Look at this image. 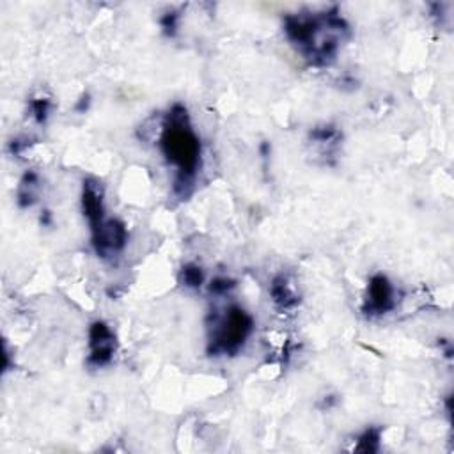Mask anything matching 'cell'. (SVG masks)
<instances>
[{
	"instance_id": "cell-8",
	"label": "cell",
	"mask_w": 454,
	"mask_h": 454,
	"mask_svg": "<svg viewBox=\"0 0 454 454\" xmlns=\"http://www.w3.org/2000/svg\"><path fill=\"white\" fill-rule=\"evenodd\" d=\"M270 297L274 306L283 313H290V311L297 309L300 304V298L295 293V290L291 288L290 281L284 275H277L270 284Z\"/></svg>"
},
{
	"instance_id": "cell-12",
	"label": "cell",
	"mask_w": 454,
	"mask_h": 454,
	"mask_svg": "<svg viewBox=\"0 0 454 454\" xmlns=\"http://www.w3.org/2000/svg\"><path fill=\"white\" fill-rule=\"evenodd\" d=\"M52 99L45 98V96H39V98L31 99V114L34 118V121L38 125H45L50 118V112H52Z\"/></svg>"
},
{
	"instance_id": "cell-9",
	"label": "cell",
	"mask_w": 454,
	"mask_h": 454,
	"mask_svg": "<svg viewBox=\"0 0 454 454\" xmlns=\"http://www.w3.org/2000/svg\"><path fill=\"white\" fill-rule=\"evenodd\" d=\"M39 183L41 181H39V174L36 171H27L22 176L18 190H16V203L20 208L25 210V208L34 206V203L38 201L39 187H41Z\"/></svg>"
},
{
	"instance_id": "cell-15",
	"label": "cell",
	"mask_w": 454,
	"mask_h": 454,
	"mask_svg": "<svg viewBox=\"0 0 454 454\" xmlns=\"http://www.w3.org/2000/svg\"><path fill=\"white\" fill-rule=\"evenodd\" d=\"M178 23H180V15L176 11H167L160 18L162 31H164V34L169 36V38L176 36V32H178Z\"/></svg>"
},
{
	"instance_id": "cell-5",
	"label": "cell",
	"mask_w": 454,
	"mask_h": 454,
	"mask_svg": "<svg viewBox=\"0 0 454 454\" xmlns=\"http://www.w3.org/2000/svg\"><path fill=\"white\" fill-rule=\"evenodd\" d=\"M115 336L105 321L98 320L89 327V355L87 366L101 369L112 362L115 355Z\"/></svg>"
},
{
	"instance_id": "cell-14",
	"label": "cell",
	"mask_w": 454,
	"mask_h": 454,
	"mask_svg": "<svg viewBox=\"0 0 454 454\" xmlns=\"http://www.w3.org/2000/svg\"><path fill=\"white\" fill-rule=\"evenodd\" d=\"M236 288V283L233 279H227V277H217L210 283V293L215 295V297H224L229 291H233Z\"/></svg>"
},
{
	"instance_id": "cell-11",
	"label": "cell",
	"mask_w": 454,
	"mask_h": 454,
	"mask_svg": "<svg viewBox=\"0 0 454 454\" xmlns=\"http://www.w3.org/2000/svg\"><path fill=\"white\" fill-rule=\"evenodd\" d=\"M180 283L183 284L185 288H192V290L201 288L204 283L203 268L197 267V264L194 263L185 264V267L180 270Z\"/></svg>"
},
{
	"instance_id": "cell-13",
	"label": "cell",
	"mask_w": 454,
	"mask_h": 454,
	"mask_svg": "<svg viewBox=\"0 0 454 454\" xmlns=\"http://www.w3.org/2000/svg\"><path fill=\"white\" fill-rule=\"evenodd\" d=\"M341 134L337 130L336 126L332 125H325V126H318L311 132V139L314 142H320V144H336L339 141Z\"/></svg>"
},
{
	"instance_id": "cell-6",
	"label": "cell",
	"mask_w": 454,
	"mask_h": 454,
	"mask_svg": "<svg viewBox=\"0 0 454 454\" xmlns=\"http://www.w3.org/2000/svg\"><path fill=\"white\" fill-rule=\"evenodd\" d=\"M396 307V290L389 277L383 274L373 275L367 283L366 300H364L362 313L366 316H383Z\"/></svg>"
},
{
	"instance_id": "cell-1",
	"label": "cell",
	"mask_w": 454,
	"mask_h": 454,
	"mask_svg": "<svg viewBox=\"0 0 454 454\" xmlns=\"http://www.w3.org/2000/svg\"><path fill=\"white\" fill-rule=\"evenodd\" d=\"M283 27L291 45L316 68L336 61L341 41L350 34V25L337 8L313 15H288Z\"/></svg>"
},
{
	"instance_id": "cell-17",
	"label": "cell",
	"mask_w": 454,
	"mask_h": 454,
	"mask_svg": "<svg viewBox=\"0 0 454 454\" xmlns=\"http://www.w3.org/2000/svg\"><path fill=\"white\" fill-rule=\"evenodd\" d=\"M89 105H91V96L84 94L80 98V101H78L77 107H75V108H77L78 112H82V114H85V112H87V108H89Z\"/></svg>"
},
{
	"instance_id": "cell-7",
	"label": "cell",
	"mask_w": 454,
	"mask_h": 454,
	"mask_svg": "<svg viewBox=\"0 0 454 454\" xmlns=\"http://www.w3.org/2000/svg\"><path fill=\"white\" fill-rule=\"evenodd\" d=\"M105 188L96 178H85L82 185V211L89 220V225L94 227L99 222L105 220L104 206Z\"/></svg>"
},
{
	"instance_id": "cell-4",
	"label": "cell",
	"mask_w": 454,
	"mask_h": 454,
	"mask_svg": "<svg viewBox=\"0 0 454 454\" xmlns=\"http://www.w3.org/2000/svg\"><path fill=\"white\" fill-rule=\"evenodd\" d=\"M91 243L96 256L104 261H112L125 250L128 243L126 225L118 218H105L91 227Z\"/></svg>"
},
{
	"instance_id": "cell-2",
	"label": "cell",
	"mask_w": 454,
	"mask_h": 454,
	"mask_svg": "<svg viewBox=\"0 0 454 454\" xmlns=\"http://www.w3.org/2000/svg\"><path fill=\"white\" fill-rule=\"evenodd\" d=\"M160 149L165 160L178 169L174 178V194L180 199H187L194 190L195 176L201 167V141L192 128L190 115L185 105H172L169 114L165 115Z\"/></svg>"
},
{
	"instance_id": "cell-3",
	"label": "cell",
	"mask_w": 454,
	"mask_h": 454,
	"mask_svg": "<svg viewBox=\"0 0 454 454\" xmlns=\"http://www.w3.org/2000/svg\"><path fill=\"white\" fill-rule=\"evenodd\" d=\"M252 332H254V318L241 307L229 306L224 313H215L213 323L208 327V355H238Z\"/></svg>"
},
{
	"instance_id": "cell-10",
	"label": "cell",
	"mask_w": 454,
	"mask_h": 454,
	"mask_svg": "<svg viewBox=\"0 0 454 454\" xmlns=\"http://www.w3.org/2000/svg\"><path fill=\"white\" fill-rule=\"evenodd\" d=\"M380 439H382V430L380 427H367L366 432L357 439L355 451L366 454L376 453L380 449Z\"/></svg>"
},
{
	"instance_id": "cell-18",
	"label": "cell",
	"mask_w": 454,
	"mask_h": 454,
	"mask_svg": "<svg viewBox=\"0 0 454 454\" xmlns=\"http://www.w3.org/2000/svg\"><path fill=\"white\" fill-rule=\"evenodd\" d=\"M41 224L43 225H52V213H50V211H43Z\"/></svg>"
},
{
	"instance_id": "cell-16",
	"label": "cell",
	"mask_w": 454,
	"mask_h": 454,
	"mask_svg": "<svg viewBox=\"0 0 454 454\" xmlns=\"http://www.w3.org/2000/svg\"><path fill=\"white\" fill-rule=\"evenodd\" d=\"M29 144H31L29 141H20V139H16V141H13L11 144H9V151H11L15 157H20V155L29 148Z\"/></svg>"
}]
</instances>
